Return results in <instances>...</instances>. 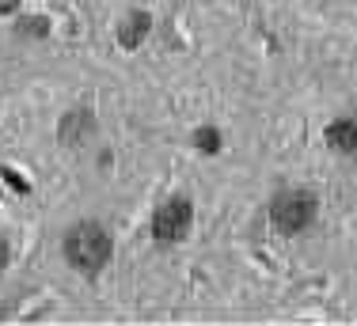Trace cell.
Segmentation results:
<instances>
[{"label":"cell","mask_w":357,"mask_h":326,"mask_svg":"<svg viewBox=\"0 0 357 326\" xmlns=\"http://www.w3.org/2000/svg\"><path fill=\"white\" fill-rule=\"evenodd\" d=\"M148 27H152V16H148V12H133L130 19H122V31H118V42H122L126 49L141 46V42H145V34H148Z\"/></svg>","instance_id":"cell-4"},{"label":"cell","mask_w":357,"mask_h":326,"mask_svg":"<svg viewBox=\"0 0 357 326\" xmlns=\"http://www.w3.org/2000/svg\"><path fill=\"white\" fill-rule=\"evenodd\" d=\"M327 145L334 152H357V125L354 122H334L327 129Z\"/></svg>","instance_id":"cell-5"},{"label":"cell","mask_w":357,"mask_h":326,"mask_svg":"<svg viewBox=\"0 0 357 326\" xmlns=\"http://www.w3.org/2000/svg\"><path fill=\"white\" fill-rule=\"evenodd\" d=\"M190 221H194L190 201H183V197H171V201H163L160 209H156V216H152V236L160 239V243H178V239L190 231Z\"/></svg>","instance_id":"cell-3"},{"label":"cell","mask_w":357,"mask_h":326,"mask_svg":"<svg viewBox=\"0 0 357 326\" xmlns=\"http://www.w3.org/2000/svg\"><path fill=\"white\" fill-rule=\"evenodd\" d=\"M274 228L285 231V236H297V231H304L312 221H316V197L304 194V190H289V194H281L274 201Z\"/></svg>","instance_id":"cell-2"},{"label":"cell","mask_w":357,"mask_h":326,"mask_svg":"<svg viewBox=\"0 0 357 326\" xmlns=\"http://www.w3.org/2000/svg\"><path fill=\"white\" fill-rule=\"evenodd\" d=\"M19 8V0H0V12H16Z\"/></svg>","instance_id":"cell-8"},{"label":"cell","mask_w":357,"mask_h":326,"mask_svg":"<svg viewBox=\"0 0 357 326\" xmlns=\"http://www.w3.org/2000/svg\"><path fill=\"white\" fill-rule=\"evenodd\" d=\"M65 258L80 273H99L111 262V236L99 224H76L65 239Z\"/></svg>","instance_id":"cell-1"},{"label":"cell","mask_w":357,"mask_h":326,"mask_svg":"<svg viewBox=\"0 0 357 326\" xmlns=\"http://www.w3.org/2000/svg\"><path fill=\"white\" fill-rule=\"evenodd\" d=\"M198 148H202V152H217V148H220V133L217 129H202V133H198Z\"/></svg>","instance_id":"cell-6"},{"label":"cell","mask_w":357,"mask_h":326,"mask_svg":"<svg viewBox=\"0 0 357 326\" xmlns=\"http://www.w3.org/2000/svg\"><path fill=\"white\" fill-rule=\"evenodd\" d=\"M19 27H23L27 34H46V19H23Z\"/></svg>","instance_id":"cell-7"}]
</instances>
